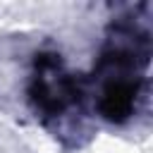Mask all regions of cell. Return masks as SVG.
Here are the masks:
<instances>
[{"label": "cell", "instance_id": "6da1fadb", "mask_svg": "<svg viewBox=\"0 0 153 153\" xmlns=\"http://www.w3.org/2000/svg\"><path fill=\"white\" fill-rule=\"evenodd\" d=\"M84 96V81L65 67V60L55 50H43L33 60L29 81V103L43 120H57L69 108L79 105Z\"/></svg>", "mask_w": 153, "mask_h": 153}, {"label": "cell", "instance_id": "7a4b0ae2", "mask_svg": "<svg viewBox=\"0 0 153 153\" xmlns=\"http://www.w3.org/2000/svg\"><path fill=\"white\" fill-rule=\"evenodd\" d=\"M141 88L143 74H100V91L96 100L98 115L110 124H124L136 112Z\"/></svg>", "mask_w": 153, "mask_h": 153}]
</instances>
